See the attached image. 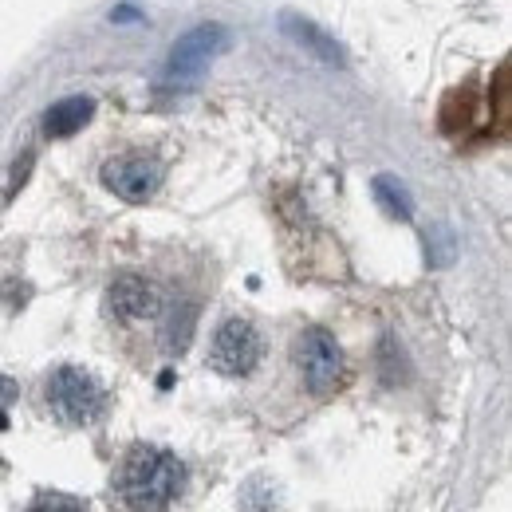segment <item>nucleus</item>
Masks as SVG:
<instances>
[{
    "label": "nucleus",
    "instance_id": "nucleus-1",
    "mask_svg": "<svg viewBox=\"0 0 512 512\" xmlns=\"http://www.w3.org/2000/svg\"><path fill=\"white\" fill-rule=\"evenodd\" d=\"M115 493L127 512H166L182 493V461L170 449L134 446L119 465Z\"/></svg>",
    "mask_w": 512,
    "mask_h": 512
},
{
    "label": "nucleus",
    "instance_id": "nucleus-2",
    "mask_svg": "<svg viewBox=\"0 0 512 512\" xmlns=\"http://www.w3.org/2000/svg\"><path fill=\"white\" fill-rule=\"evenodd\" d=\"M225 48H229V28L225 24H217V20L197 24L182 40H174V48L166 56V67H162V83L166 87H190Z\"/></svg>",
    "mask_w": 512,
    "mask_h": 512
},
{
    "label": "nucleus",
    "instance_id": "nucleus-3",
    "mask_svg": "<svg viewBox=\"0 0 512 512\" xmlns=\"http://www.w3.org/2000/svg\"><path fill=\"white\" fill-rule=\"evenodd\" d=\"M103 386L83 367H60L48 379V406L67 426H91L103 414Z\"/></svg>",
    "mask_w": 512,
    "mask_h": 512
},
{
    "label": "nucleus",
    "instance_id": "nucleus-4",
    "mask_svg": "<svg viewBox=\"0 0 512 512\" xmlns=\"http://www.w3.org/2000/svg\"><path fill=\"white\" fill-rule=\"evenodd\" d=\"M296 367L312 394H331L343 383V351H339L335 335L323 327H308L296 339Z\"/></svg>",
    "mask_w": 512,
    "mask_h": 512
},
{
    "label": "nucleus",
    "instance_id": "nucleus-5",
    "mask_svg": "<svg viewBox=\"0 0 512 512\" xmlns=\"http://www.w3.org/2000/svg\"><path fill=\"white\" fill-rule=\"evenodd\" d=\"M256 363H260V335L249 320H225L213 335V347H209V367L217 375H229V379H241V375H253Z\"/></svg>",
    "mask_w": 512,
    "mask_h": 512
},
{
    "label": "nucleus",
    "instance_id": "nucleus-6",
    "mask_svg": "<svg viewBox=\"0 0 512 512\" xmlns=\"http://www.w3.org/2000/svg\"><path fill=\"white\" fill-rule=\"evenodd\" d=\"M103 186L130 205H142L162 186V162L150 154H119L103 166Z\"/></svg>",
    "mask_w": 512,
    "mask_h": 512
},
{
    "label": "nucleus",
    "instance_id": "nucleus-7",
    "mask_svg": "<svg viewBox=\"0 0 512 512\" xmlns=\"http://www.w3.org/2000/svg\"><path fill=\"white\" fill-rule=\"evenodd\" d=\"M107 296H111V308H115L123 320H150V316H158V308H162L158 288H154L150 280H142V276H119Z\"/></svg>",
    "mask_w": 512,
    "mask_h": 512
},
{
    "label": "nucleus",
    "instance_id": "nucleus-8",
    "mask_svg": "<svg viewBox=\"0 0 512 512\" xmlns=\"http://www.w3.org/2000/svg\"><path fill=\"white\" fill-rule=\"evenodd\" d=\"M91 115H95V103H91L87 95H67V99L48 107V115H44V134H48V138H71L75 130H83L91 123Z\"/></svg>",
    "mask_w": 512,
    "mask_h": 512
},
{
    "label": "nucleus",
    "instance_id": "nucleus-9",
    "mask_svg": "<svg viewBox=\"0 0 512 512\" xmlns=\"http://www.w3.org/2000/svg\"><path fill=\"white\" fill-rule=\"evenodd\" d=\"M280 28H284L296 44H304L312 56H320L323 64H343V48H339V40H331L320 24L300 20V16H284V20H280Z\"/></svg>",
    "mask_w": 512,
    "mask_h": 512
},
{
    "label": "nucleus",
    "instance_id": "nucleus-10",
    "mask_svg": "<svg viewBox=\"0 0 512 512\" xmlns=\"http://www.w3.org/2000/svg\"><path fill=\"white\" fill-rule=\"evenodd\" d=\"M375 197H379V205H383L390 217H410V197L406 190L398 186V182H390V178H375Z\"/></svg>",
    "mask_w": 512,
    "mask_h": 512
},
{
    "label": "nucleus",
    "instance_id": "nucleus-11",
    "mask_svg": "<svg viewBox=\"0 0 512 512\" xmlns=\"http://www.w3.org/2000/svg\"><path fill=\"white\" fill-rule=\"evenodd\" d=\"M32 512H83L79 501H71V497H44V501H36Z\"/></svg>",
    "mask_w": 512,
    "mask_h": 512
},
{
    "label": "nucleus",
    "instance_id": "nucleus-12",
    "mask_svg": "<svg viewBox=\"0 0 512 512\" xmlns=\"http://www.w3.org/2000/svg\"><path fill=\"white\" fill-rule=\"evenodd\" d=\"M16 402V383L8 375H0V426H4V406Z\"/></svg>",
    "mask_w": 512,
    "mask_h": 512
}]
</instances>
